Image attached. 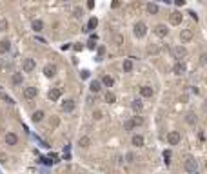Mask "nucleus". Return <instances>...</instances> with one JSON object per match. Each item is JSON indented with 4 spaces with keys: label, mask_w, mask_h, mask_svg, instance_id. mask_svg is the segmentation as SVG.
Instances as JSON below:
<instances>
[{
    "label": "nucleus",
    "mask_w": 207,
    "mask_h": 174,
    "mask_svg": "<svg viewBox=\"0 0 207 174\" xmlns=\"http://www.w3.org/2000/svg\"><path fill=\"white\" fill-rule=\"evenodd\" d=\"M205 107H207V103H205Z\"/></svg>",
    "instance_id": "48"
},
{
    "label": "nucleus",
    "mask_w": 207,
    "mask_h": 174,
    "mask_svg": "<svg viewBox=\"0 0 207 174\" xmlns=\"http://www.w3.org/2000/svg\"><path fill=\"white\" fill-rule=\"evenodd\" d=\"M133 127H135V122H133V120L124 122V129H126V131H133Z\"/></svg>",
    "instance_id": "29"
},
{
    "label": "nucleus",
    "mask_w": 207,
    "mask_h": 174,
    "mask_svg": "<svg viewBox=\"0 0 207 174\" xmlns=\"http://www.w3.org/2000/svg\"><path fill=\"white\" fill-rule=\"evenodd\" d=\"M184 167H185V171H187V172H196L198 171V163H196L195 158H187V160H185V163H184Z\"/></svg>",
    "instance_id": "4"
},
{
    "label": "nucleus",
    "mask_w": 207,
    "mask_h": 174,
    "mask_svg": "<svg viewBox=\"0 0 207 174\" xmlns=\"http://www.w3.org/2000/svg\"><path fill=\"white\" fill-rule=\"evenodd\" d=\"M140 95H142L144 98H151V96L155 95V91H153V87L144 85V87H140Z\"/></svg>",
    "instance_id": "15"
},
{
    "label": "nucleus",
    "mask_w": 207,
    "mask_h": 174,
    "mask_svg": "<svg viewBox=\"0 0 207 174\" xmlns=\"http://www.w3.org/2000/svg\"><path fill=\"white\" fill-rule=\"evenodd\" d=\"M6 29H8V22L2 18V20H0V31H6Z\"/></svg>",
    "instance_id": "33"
},
{
    "label": "nucleus",
    "mask_w": 207,
    "mask_h": 174,
    "mask_svg": "<svg viewBox=\"0 0 207 174\" xmlns=\"http://www.w3.org/2000/svg\"><path fill=\"white\" fill-rule=\"evenodd\" d=\"M155 35H156V36H160V38L167 36V35H169V29H167V25H164V24H158L156 27H155Z\"/></svg>",
    "instance_id": "7"
},
{
    "label": "nucleus",
    "mask_w": 207,
    "mask_h": 174,
    "mask_svg": "<svg viewBox=\"0 0 207 174\" xmlns=\"http://www.w3.org/2000/svg\"><path fill=\"white\" fill-rule=\"evenodd\" d=\"M44 75L47 78H53L55 75H57V65H55V64H47L46 67H44Z\"/></svg>",
    "instance_id": "12"
},
{
    "label": "nucleus",
    "mask_w": 207,
    "mask_h": 174,
    "mask_svg": "<svg viewBox=\"0 0 207 174\" xmlns=\"http://www.w3.org/2000/svg\"><path fill=\"white\" fill-rule=\"evenodd\" d=\"M44 111H34L33 112V116H31V120H33V122L34 123H38V122H42V120H44Z\"/></svg>",
    "instance_id": "20"
},
{
    "label": "nucleus",
    "mask_w": 207,
    "mask_h": 174,
    "mask_svg": "<svg viewBox=\"0 0 207 174\" xmlns=\"http://www.w3.org/2000/svg\"><path fill=\"white\" fill-rule=\"evenodd\" d=\"M2 67H4V62H2V58H0V71H2Z\"/></svg>",
    "instance_id": "45"
},
{
    "label": "nucleus",
    "mask_w": 207,
    "mask_h": 174,
    "mask_svg": "<svg viewBox=\"0 0 207 174\" xmlns=\"http://www.w3.org/2000/svg\"><path fill=\"white\" fill-rule=\"evenodd\" d=\"M205 169H207V162H205Z\"/></svg>",
    "instance_id": "46"
},
{
    "label": "nucleus",
    "mask_w": 207,
    "mask_h": 174,
    "mask_svg": "<svg viewBox=\"0 0 207 174\" xmlns=\"http://www.w3.org/2000/svg\"><path fill=\"white\" fill-rule=\"evenodd\" d=\"M144 142H146L144 136H140V134H135V136H133V145H135V147H142Z\"/></svg>",
    "instance_id": "25"
},
{
    "label": "nucleus",
    "mask_w": 207,
    "mask_h": 174,
    "mask_svg": "<svg viewBox=\"0 0 207 174\" xmlns=\"http://www.w3.org/2000/svg\"><path fill=\"white\" fill-rule=\"evenodd\" d=\"M34 67H37V62H34L33 58H26L24 60V64H22L24 73H31V71H34Z\"/></svg>",
    "instance_id": "6"
},
{
    "label": "nucleus",
    "mask_w": 207,
    "mask_h": 174,
    "mask_svg": "<svg viewBox=\"0 0 207 174\" xmlns=\"http://www.w3.org/2000/svg\"><path fill=\"white\" fill-rule=\"evenodd\" d=\"M205 84H207V78H205Z\"/></svg>",
    "instance_id": "47"
},
{
    "label": "nucleus",
    "mask_w": 207,
    "mask_h": 174,
    "mask_svg": "<svg viewBox=\"0 0 207 174\" xmlns=\"http://www.w3.org/2000/svg\"><path fill=\"white\" fill-rule=\"evenodd\" d=\"M78 145L82 147V149H86V147L91 145V138H89V136H82V138L78 140Z\"/></svg>",
    "instance_id": "22"
},
{
    "label": "nucleus",
    "mask_w": 207,
    "mask_h": 174,
    "mask_svg": "<svg viewBox=\"0 0 207 174\" xmlns=\"http://www.w3.org/2000/svg\"><path fill=\"white\" fill-rule=\"evenodd\" d=\"M180 140H182V134H180L178 131L167 132V143H169V145H178V143H180Z\"/></svg>",
    "instance_id": "2"
},
{
    "label": "nucleus",
    "mask_w": 207,
    "mask_h": 174,
    "mask_svg": "<svg viewBox=\"0 0 207 174\" xmlns=\"http://www.w3.org/2000/svg\"><path fill=\"white\" fill-rule=\"evenodd\" d=\"M200 58H202V64H207V53H204V55L200 56Z\"/></svg>",
    "instance_id": "43"
},
{
    "label": "nucleus",
    "mask_w": 207,
    "mask_h": 174,
    "mask_svg": "<svg viewBox=\"0 0 207 174\" xmlns=\"http://www.w3.org/2000/svg\"><path fill=\"white\" fill-rule=\"evenodd\" d=\"M89 89H91V92H100V89H102V82H100V80H93V82L89 84Z\"/></svg>",
    "instance_id": "17"
},
{
    "label": "nucleus",
    "mask_w": 207,
    "mask_h": 174,
    "mask_svg": "<svg viewBox=\"0 0 207 174\" xmlns=\"http://www.w3.org/2000/svg\"><path fill=\"white\" fill-rule=\"evenodd\" d=\"M133 33H135V36H136V38H144V36H146V33H147L146 24H144V22H136V24H135Z\"/></svg>",
    "instance_id": "1"
},
{
    "label": "nucleus",
    "mask_w": 207,
    "mask_h": 174,
    "mask_svg": "<svg viewBox=\"0 0 207 174\" xmlns=\"http://www.w3.org/2000/svg\"><path fill=\"white\" fill-rule=\"evenodd\" d=\"M175 4H176V5H184L185 0H175Z\"/></svg>",
    "instance_id": "44"
},
{
    "label": "nucleus",
    "mask_w": 207,
    "mask_h": 174,
    "mask_svg": "<svg viewBox=\"0 0 207 174\" xmlns=\"http://www.w3.org/2000/svg\"><path fill=\"white\" fill-rule=\"evenodd\" d=\"M131 107H133V111H135V112H140V111H142V102H140V100H133Z\"/></svg>",
    "instance_id": "28"
},
{
    "label": "nucleus",
    "mask_w": 207,
    "mask_h": 174,
    "mask_svg": "<svg viewBox=\"0 0 207 174\" xmlns=\"http://www.w3.org/2000/svg\"><path fill=\"white\" fill-rule=\"evenodd\" d=\"M115 42H116V45H122V42H124V38H122L120 35H116V36H115Z\"/></svg>",
    "instance_id": "37"
},
{
    "label": "nucleus",
    "mask_w": 207,
    "mask_h": 174,
    "mask_svg": "<svg viewBox=\"0 0 207 174\" xmlns=\"http://www.w3.org/2000/svg\"><path fill=\"white\" fill-rule=\"evenodd\" d=\"M164 162L169 165V162H171V152L169 151H164Z\"/></svg>",
    "instance_id": "31"
},
{
    "label": "nucleus",
    "mask_w": 207,
    "mask_h": 174,
    "mask_svg": "<svg viewBox=\"0 0 207 174\" xmlns=\"http://www.w3.org/2000/svg\"><path fill=\"white\" fill-rule=\"evenodd\" d=\"M4 140H6V145H9V147H15L18 143V136L15 134V132H8Z\"/></svg>",
    "instance_id": "9"
},
{
    "label": "nucleus",
    "mask_w": 207,
    "mask_h": 174,
    "mask_svg": "<svg viewBox=\"0 0 207 174\" xmlns=\"http://www.w3.org/2000/svg\"><path fill=\"white\" fill-rule=\"evenodd\" d=\"M133 122H135V125H142V123H144V120H142L140 116H135V118H133Z\"/></svg>",
    "instance_id": "35"
},
{
    "label": "nucleus",
    "mask_w": 207,
    "mask_h": 174,
    "mask_svg": "<svg viewBox=\"0 0 207 174\" xmlns=\"http://www.w3.org/2000/svg\"><path fill=\"white\" fill-rule=\"evenodd\" d=\"M104 53H106V49H104V47H98V58H96V60H102Z\"/></svg>",
    "instance_id": "38"
},
{
    "label": "nucleus",
    "mask_w": 207,
    "mask_h": 174,
    "mask_svg": "<svg viewBox=\"0 0 207 174\" xmlns=\"http://www.w3.org/2000/svg\"><path fill=\"white\" fill-rule=\"evenodd\" d=\"M62 96V89H58V87H51L49 92H47V98L51 100V102H58Z\"/></svg>",
    "instance_id": "3"
},
{
    "label": "nucleus",
    "mask_w": 207,
    "mask_h": 174,
    "mask_svg": "<svg viewBox=\"0 0 207 174\" xmlns=\"http://www.w3.org/2000/svg\"><path fill=\"white\" fill-rule=\"evenodd\" d=\"M185 120H187V123H195V112H187V118H185Z\"/></svg>",
    "instance_id": "30"
},
{
    "label": "nucleus",
    "mask_w": 207,
    "mask_h": 174,
    "mask_svg": "<svg viewBox=\"0 0 207 174\" xmlns=\"http://www.w3.org/2000/svg\"><path fill=\"white\" fill-rule=\"evenodd\" d=\"M169 20H171V24H173V25L182 24V13H180V11H173V13H171V16H169Z\"/></svg>",
    "instance_id": "14"
},
{
    "label": "nucleus",
    "mask_w": 207,
    "mask_h": 174,
    "mask_svg": "<svg viewBox=\"0 0 207 174\" xmlns=\"http://www.w3.org/2000/svg\"><path fill=\"white\" fill-rule=\"evenodd\" d=\"M80 76H82V78H84V80H86V78H89V71H87V69H84V71H82V73H80Z\"/></svg>",
    "instance_id": "39"
},
{
    "label": "nucleus",
    "mask_w": 207,
    "mask_h": 174,
    "mask_svg": "<svg viewBox=\"0 0 207 174\" xmlns=\"http://www.w3.org/2000/svg\"><path fill=\"white\" fill-rule=\"evenodd\" d=\"M37 95H38L37 87H26V89H24V98H26V100H33V98H37Z\"/></svg>",
    "instance_id": "11"
},
{
    "label": "nucleus",
    "mask_w": 207,
    "mask_h": 174,
    "mask_svg": "<svg viewBox=\"0 0 207 174\" xmlns=\"http://www.w3.org/2000/svg\"><path fill=\"white\" fill-rule=\"evenodd\" d=\"M11 82H13V85H20V84L24 82L22 73H15V75H13V78H11Z\"/></svg>",
    "instance_id": "21"
},
{
    "label": "nucleus",
    "mask_w": 207,
    "mask_h": 174,
    "mask_svg": "<svg viewBox=\"0 0 207 174\" xmlns=\"http://www.w3.org/2000/svg\"><path fill=\"white\" fill-rule=\"evenodd\" d=\"M73 15H75V18H82V9H80V8H75Z\"/></svg>",
    "instance_id": "32"
},
{
    "label": "nucleus",
    "mask_w": 207,
    "mask_h": 174,
    "mask_svg": "<svg viewBox=\"0 0 207 174\" xmlns=\"http://www.w3.org/2000/svg\"><path fill=\"white\" fill-rule=\"evenodd\" d=\"M146 9H147L149 15H156V13H158V5L151 2V4H147V8H146Z\"/></svg>",
    "instance_id": "27"
},
{
    "label": "nucleus",
    "mask_w": 207,
    "mask_h": 174,
    "mask_svg": "<svg viewBox=\"0 0 207 174\" xmlns=\"http://www.w3.org/2000/svg\"><path fill=\"white\" fill-rule=\"evenodd\" d=\"M189 15H191V18H193V20H196V22H198V15H196L195 11H189Z\"/></svg>",
    "instance_id": "41"
},
{
    "label": "nucleus",
    "mask_w": 207,
    "mask_h": 174,
    "mask_svg": "<svg viewBox=\"0 0 207 174\" xmlns=\"http://www.w3.org/2000/svg\"><path fill=\"white\" fill-rule=\"evenodd\" d=\"M173 73H175V75H178V76L185 73V64L182 62V60H176V64L173 65Z\"/></svg>",
    "instance_id": "10"
},
{
    "label": "nucleus",
    "mask_w": 207,
    "mask_h": 174,
    "mask_svg": "<svg viewBox=\"0 0 207 174\" xmlns=\"http://www.w3.org/2000/svg\"><path fill=\"white\" fill-rule=\"evenodd\" d=\"M122 69L126 71V73H131V71H133V60H131V58L124 60V65H122Z\"/></svg>",
    "instance_id": "24"
},
{
    "label": "nucleus",
    "mask_w": 207,
    "mask_h": 174,
    "mask_svg": "<svg viewBox=\"0 0 207 174\" xmlns=\"http://www.w3.org/2000/svg\"><path fill=\"white\" fill-rule=\"evenodd\" d=\"M104 98H106V102H107V103H115V102H116V95H115V92H111V91H107Z\"/></svg>",
    "instance_id": "26"
},
{
    "label": "nucleus",
    "mask_w": 207,
    "mask_h": 174,
    "mask_svg": "<svg viewBox=\"0 0 207 174\" xmlns=\"http://www.w3.org/2000/svg\"><path fill=\"white\" fill-rule=\"evenodd\" d=\"M87 8H89V9L95 8V0H87Z\"/></svg>",
    "instance_id": "42"
},
{
    "label": "nucleus",
    "mask_w": 207,
    "mask_h": 174,
    "mask_svg": "<svg viewBox=\"0 0 207 174\" xmlns=\"http://www.w3.org/2000/svg\"><path fill=\"white\" fill-rule=\"evenodd\" d=\"M100 82H102L104 85H106V87H113V84H115V80H113L111 76H109V75H104V76H102V80H100Z\"/></svg>",
    "instance_id": "23"
},
{
    "label": "nucleus",
    "mask_w": 207,
    "mask_h": 174,
    "mask_svg": "<svg viewBox=\"0 0 207 174\" xmlns=\"http://www.w3.org/2000/svg\"><path fill=\"white\" fill-rule=\"evenodd\" d=\"M62 111L64 112H73L75 107H77V103H75V100H66V102H62Z\"/></svg>",
    "instance_id": "8"
},
{
    "label": "nucleus",
    "mask_w": 207,
    "mask_h": 174,
    "mask_svg": "<svg viewBox=\"0 0 207 174\" xmlns=\"http://www.w3.org/2000/svg\"><path fill=\"white\" fill-rule=\"evenodd\" d=\"M147 51H149V53H158V47H155V45H149Z\"/></svg>",
    "instance_id": "40"
},
{
    "label": "nucleus",
    "mask_w": 207,
    "mask_h": 174,
    "mask_svg": "<svg viewBox=\"0 0 207 174\" xmlns=\"http://www.w3.org/2000/svg\"><path fill=\"white\" fill-rule=\"evenodd\" d=\"M180 40H182V44L193 40V29H182L180 31Z\"/></svg>",
    "instance_id": "13"
},
{
    "label": "nucleus",
    "mask_w": 207,
    "mask_h": 174,
    "mask_svg": "<svg viewBox=\"0 0 207 174\" xmlns=\"http://www.w3.org/2000/svg\"><path fill=\"white\" fill-rule=\"evenodd\" d=\"M96 25H98V20H96V18L93 16V18H89V22H87V25H86V29H84V31H86V33H89V31H93V29L96 27Z\"/></svg>",
    "instance_id": "19"
},
{
    "label": "nucleus",
    "mask_w": 207,
    "mask_h": 174,
    "mask_svg": "<svg viewBox=\"0 0 207 174\" xmlns=\"http://www.w3.org/2000/svg\"><path fill=\"white\" fill-rule=\"evenodd\" d=\"M173 55H175L176 60H182V58L187 56V49H185L184 45H176V47L173 49Z\"/></svg>",
    "instance_id": "5"
},
{
    "label": "nucleus",
    "mask_w": 207,
    "mask_h": 174,
    "mask_svg": "<svg viewBox=\"0 0 207 174\" xmlns=\"http://www.w3.org/2000/svg\"><path fill=\"white\" fill-rule=\"evenodd\" d=\"M126 158H127V162H129V163H133V162H135V154H133V152H127V156H126Z\"/></svg>",
    "instance_id": "36"
},
{
    "label": "nucleus",
    "mask_w": 207,
    "mask_h": 174,
    "mask_svg": "<svg viewBox=\"0 0 207 174\" xmlns=\"http://www.w3.org/2000/svg\"><path fill=\"white\" fill-rule=\"evenodd\" d=\"M31 27H33L34 33H40V31H44V22H42V20H33Z\"/></svg>",
    "instance_id": "18"
},
{
    "label": "nucleus",
    "mask_w": 207,
    "mask_h": 174,
    "mask_svg": "<svg viewBox=\"0 0 207 174\" xmlns=\"http://www.w3.org/2000/svg\"><path fill=\"white\" fill-rule=\"evenodd\" d=\"M102 116H104L102 111H95V112H93V118H95V120H102Z\"/></svg>",
    "instance_id": "34"
},
{
    "label": "nucleus",
    "mask_w": 207,
    "mask_h": 174,
    "mask_svg": "<svg viewBox=\"0 0 207 174\" xmlns=\"http://www.w3.org/2000/svg\"><path fill=\"white\" fill-rule=\"evenodd\" d=\"M9 49H11V42H9V40H0V55L9 53Z\"/></svg>",
    "instance_id": "16"
}]
</instances>
